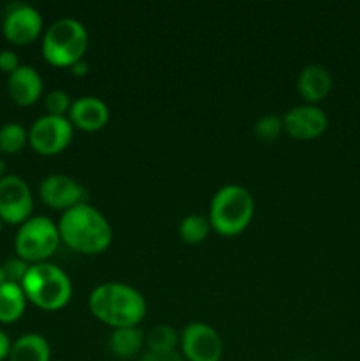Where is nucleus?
Wrapping results in <instances>:
<instances>
[{"label": "nucleus", "mask_w": 360, "mask_h": 361, "mask_svg": "<svg viewBox=\"0 0 360 361\" xmlns=\"http://www.w3.org/2000/svg\"><path fill=\"white\" fill-rule=\"evenodd\" d=\"M180 342L179 334L168 324H157L145 335V344L152 353H169L175 351Z\"/></svg>", "instance_id": "20"}, {"label": "nucleus", "mask_w": 360, "mask_h": 361, "mask_svg": "<svg viewBox=\"0 0 360 361\" xmlns=\"http://www.w3.org/2000/svg\"><path fill=\"white\" fill-rule=\"evenodd\" d=\"M56 226L60 242L80 254H101L112 245L113 229L108 219L88 203L64 212Z\"/></svg>", "instance_id": "2"}, {"label": "nucleus", "mask_w": 360, "mask_h": 361, "mask_svg": "<svg viewBox=\"0 0 360 361\" xmlns=\"http://www.w3.org/2000/svg\"><path fill=\"white\" fill-rule=\"evenodd\" d=\"M88 46V32L81 21L62 18L49 25L42 37V56L55 67H73L83 60Z\"/></svg>", "instance_id": "5"}, {"label": "nucleus", "mask_w": 360, "mask_h": 361, "mask_svg": "<svg viewBox=\"0 0 360 361\" xmlns=\"http://www.w3.org/2000/svg\"><path fill=\"white\" fill-rule=\"evenodd\" d=\"M88 309L101 323L116 328L138 326L147 314L143 295L122 282H104L88 296Z\"/></svg>", "instance_id": "1"}, {"label": "nucleus", "mask_w": 360, "mask_h": 361, "mask_svg": "<svg viewBox=\"0 0 360 361\" xmlns=\"http://www.w3.org/2000/svg\"><path fill=\"white\" fill-rule=\"evenodd\" d=\"M282 118L277 115H265L254 126V136L261 143H274L282 133Z\"/></svg>", "instance_id": "22"}, {"label": "nucleus", "mask_w": 360, "mask_h": 361, "mask_svg": "<svg viewBox=\"0 0 360 361\" xmlns=\"http://www.w3.org/2000/svg\"><path fill=\"white\" fill-rule=\"evenodd\" d=\"M20 67V62H18V55L11 49H4L0 51V71L7 74H13L14 71Z\"/></svg>", "instance_id": "25"}, {"label": "nucleus", "mask_w": 360, "mask_h": 361, "mask_svg": "<svg viewBox=\"0 0 360 361\" xmlns=\"http://www.w3.org/2000/svg\"><path fill=\"white\" fill-rule=\"evenodd\" d=\"M11 341L2 330H0V361H4L6 358H9V353H11Z\"/></svg>", "instance_id": "27"}, {"label": "nucleus", "mask_w": 360, "mask_h": 361, "mask_svg": "<svg viewBox=\"0 0 360 361\" xmlns=\"http://www.w3.org/2000/svg\"><path fill=\"white\" fill-rule=\"evenodd\" d=\"M141 361H184V356L179 355L176 351H169V353H152V351H148L147 355L141 358Z\"/></svg>", "instance_id": "26"}, {"label": "nucleus", "mask_w": 360, "mask_h": 361, "mask_svg": "<svg viewBox=\"0 0 360 361\" xmlns=\"http://www.w3.org/2000/svg\"><path fill=\"white\" fill-rule=\"evenodd\" d=\"M60 243L59 226L48 217H30L20 226L14 238V249L20 259L27 263H46Z\"/></svg>", "instance_id": "6"}, {"label": "nucleus", "mask_w": 360, "mask_h": 361, "mask_svg": "<svg viewBox=\"0 0 360 361\" xmlns=\"http://www.w3.org/2000/svg\"><path fill=\"white\" fill-rule=\"evenodd\" d=\"M6 282H7L6 274H4V268H2V264H0V286H4Z\"/></svg>", "instance_id": "30"}, {"label": "nucleus", "mask_w": 360, "mask_h": 361, "mask_svg": "<svg viewBox=\"0 0 360 361\" xmlns=\"http://www.w3.org/2000/svg\"><path fill=\"white\" fill-rule=\"evenodd\" d=\"M73 129L67 116L44 115L32 123L28 130V143L39 155H56L69 147Z\"/></svg>", "instance_id": "7"}, {"label": "nucleus", "mask_w": 360, "mask_h": 361, "mask_svg": "<svg viewBox=\"0 0 360 361\" xmlns=\"http://www.w3.org/2000/svg\"><path fill=\"white\" fill-rule=\"evenodd\" d=\"M67 115H69L71 126L76 129L83 133H97L108 123L109 108L102 99L95 95H85L71 104Z\"/></svg>", "instance_id": "13"}, {"label": "nucleus", "mask_w": 360, "mask_h": 361, "mask_svg": "<svg viewBox=\"0 0 360 361\" xmlns=\"http://www.w3.org/2000/svg\"><path fill=\"white\" fill-rule=\"evenodd\" d=\"M87 190L80 182L66 175L46 176L39 185V197L44 204L55 210H71L85 203Z\"/></svg>", "instance_id": "12"}, {"label": "nucleus", "mask_w": 360, "mask_h": 361, "mask_svg": "<svg viewBox=\"0 0 360 361\" xmlns=\"http://www.w3.org/2000/svg\"><path fill=\"white\" fill-rule=\"evenodd\" d=\"M327 115L314 104L295 106L282 116V129L289 137L299 141L316 140L327 130Z\"/></svg>", "instance_id": "11"}, {"label": "nucleus", "mask_w": 360, "mask_h": 361, "mask_svg": "<svg viewBox=\"0 0 360 361\" xmlns=\"http://www.w3.org/2000/svg\"><path fill=\"white\" fill-rule=\"evenodd\" d=\"M0 231H2V221H0Z\"/></svg>", "instance_id": "31"}, {"label": "nucleus", "mask_w": 360, "mask_h": 361, "mask_svg": "<svg viewBox=\"0 0 360 361\" xmlns=\"http://www.w3.org/2000/svg\"><path fill=\"white\" fill-rule=\"evenodd\" d=\"M254 215V200L242 185H224L214 194L208 212L212 229L222 236H236L247 229Z\"/></svg>", "instance_id": "4"}, {"label": "nucleus", "mask_w": 360, "mask_h": 361, "mask_svg": "<svg viewBox=\"0 0 360 361\" xmlns=\"http://www.w3.org/2000/svg\"><path fill=\"white\" fill-rule=\"evenodd\" d=\"M182 353L189 361H221L222 338L210 324L191 323L184 328Z\"/></svg>", "instance_id": "9"}, {"label": "nucleus", "mask_w": 360, "mask_h": 361, "mask_svg": "<svg viewBox=\"0 0 360 361\" xmlns=\"http://www.w3.org/2000/svg\"><path fill=\"white\" fill-rule=\"evenodd\" d=\"M71 97L67 92L64 90H53L46 95L44 106L48 115L53 116H66L71 109Z\"/></svg>", "instance_id": "23"}, {"label": "nucleus", "mask_w": 360, "mask_h": 361, "mask_svg": "<svg viewBox=\"0 0 360 361\" xmlns=\"http://www.w3.org/2000/svg\"><path fill=\"white\" fill-rule=\"evenodd\" d=\"M34 210L30 187L23 178L7 175L0 180V221L7 224H23Z\"/></svg>", "instance_id": "8"}, {"label": "nucleus", "mask_w": 360, "mask_h": 361, "mask_svg": "<svg viewBox=\"0 0 360 361\" xmlns=\"http://www.w3.org/2000/svg\"><path fill=\"white\" fill-rule=\"evenodd\" d=\"M145 344V334L138 326L116 328L109 337V349L116 358L129 360L140 353L141 345Z\"/></svg>", "instance_id": "18"}, {"label": "nucleus", "mask_w": 360, "mask_h": 361, "mask_svg": "<svg viewBox=\"0 0 360 361\" xmlns=\"http://www.w3.org/2000/svg\"><path fill=\"white\" fill-rule=\"evenodd\" d=\"M2 32L11 44H32L42 32L41 13L27 4H14L4 16Z\"/></svg>", "instance_id": "10"}, {"label": "nucleus", "mask_w": 360, "mask_h": 361, "mask_svg": "<svg viewBox=\"0 0 360 361\" xmlns=\"http://www.w3.org/2000/svg\"><path fill=\"white\" fill-rule=\"evenodd\" d=\"M210 229L212 226H210V221H208V217L193 214V215H187V217H184L182 221H180L179 235L186 243L198 245V243H201L205 238H207Z\"/></svg>", "instance_id": "19"}, {"label": "nucleus", "mask_w": 360, "mask_h": 361, "mask_svg": "<svg viewBox=\"0 0 360 361\" xmlns=\"http://www.w3.org/2000/svg\"><path fill=\"white\" fill-rule=\"evenodd\" d=\"M4 176H7L6 175V162H4V159L0 157V180H2Z\"/></svg>", "instance_id": "29"}, {"label": "nucleus", "mask_w": 360, "mask_h": 361, "mask_svg": "<svg viewBox=\"0 0 360 361\" xmlns=\"http://www.w3.org/2000/svg\"><path fill=\"white\" fill-rule=\"evenodd\" d=\"M2 268H4V274H6L7 282L21 286V282H23L30 264H28L27 261L20 259V257H9V259L2 264Z\"/></svg>", "instance_id": "24"}, {"label": "nucleus", "mask_w": 360, "mask_h": 361, "mask_svg": "<svg viewBox=\"0 0 360 361\" xmlns=\"http://www.w3.org/2000/svg\"><path fill=\"white\" fill-rule=\"evenodd\" d=\"M28 143V130L21 123L9 122L0 127V152L2 154H18Z\"/></svg>", "instance_id": "21"}, {"label": "nucleus", "mask_w": 360, "mask_h": 361, "mask_svg": "<svg viewBox=\"0 0 360 361\" xmlns=\"http://www.w3.org/2000/svg\"><path fill=\"white\" fill-rule=\"evenodd\" d=\"M27 300L48 312L64 309L73 296V284L66 271L52 263L30 264L21 282Z\"/></svg>", "instance_id": "3"}, {"label": "nucleus", "mask_w": 360, "mask_h": 361, "mask_svg": "<svg viewBox=\"0 0 360 361\" xmlns=\"http://www.w3.org/2000/svg\"><path fill=\"white\" fill-rule=\"evenodd\" d=\"M7 92L18 106H32L42 94V78L32 66H20L7 80Z\"/></svg>", "instance_id": "14"}, {"label": "nucleus", "mask_w": 360, "mask_h": 361, "mask_svg": "<svg viewBox=\"0 0 360 361\" xmlns=\"http://www.w3.org/2000/svg\"><path fill=\"white\" fill-rule=\"evenodd\" d=\"M52 349L48 341L39 334L21 335L13 345H11L9 361H49Z\"/></svg>", "instance_id": "16"}, {"label": "nucleus", "mask_w": 360, "mask_h": 361, "mask_svg": "<svg viewBox=\"0 0 360 361\" xmlns=\"http://www.w3.org/2000/svg\"><path fill=\"white\" fill-rule=\"evenodd\" d=\"M296 88L302 99H306L309 104L323 101L332 90V74L330 71L320 63H311L304 67L299 74Z\"/></svg>", "instance_id": "15"}, {"label": "nucleus", "mask_w": 360, "mask_h": 361, "mask_svg": "<svg viewBox=\"0 0 360 361\" xmlns=\"http://www.w3.org/2000/svg\"><path fill=\"white\" fill-rule=\"evenodd\" d=\"M27 309V296L20 284L6 282L0 286V323H16Z\"/></svg>", "instance_id": "17"}, {"label": "nucleus", "mask_w": 360, "mask_h": 361, "mask_svg": "<svg viewBox=\"0 0 360 361\" xmlns=\"http://www.w3.org/2000/svg\"><path fill=\"white\" fill-rule=\"evenodd\" d=\"M71 69H73L74 76H85V74L88 73V63L85 62V60H80V62L74 63V66L71 67Z\"/></svg>", "instance_id": "28"}]
</instances>
